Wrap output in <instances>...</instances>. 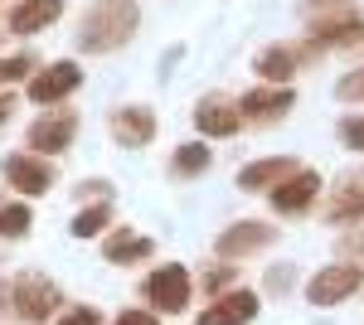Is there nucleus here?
I'll use <instances>...</instances> for the list:
<instances>
[{
    "label": "nucleus",
    "mask_w": 364,
    "mask_h": 325,
    "mask_svg": "<svg viewBox=\"0 0 364 325\" xmlns=\"http://www.w3.org/2000/svg\"><path fill=\"white\" fill-rule=\"evenodd\" d=\"M136 20H141L136 0H97L83 15V25H78V49H87V54H112V49H122L136 34Z\"/></svg>",
    "instance_id": "nucleus-1"
},
{
    "label": "nucleus",
    "mask_w": 364,
    "mask_h": 325,
    "mask_svg": "<svg viewBox=\"0 0 364 325\" xmlns=\"http://www.w3.org/2000/svg\"><path fill=\"white\" fill-rule=\"evenodd\" d=\"M360 287H364L360 262H355V267H350V262H336V267L316 272V277L306 282V301H311V306H336V301L355 297Z\"/></svg>",
    "instance_id": "nucleus-2"
},
{
    "label": "nucleus",
    "mask_w": 364,
    "mask_h": 325,
    "mask_svg": "<svg viewBox=\"0 0 364 325\" xmlns=\"http://www.w3.org/2000/svg\"><path fill=\"white\" fill-rule=\"evenodd\" d=\"M10 306L25 316V321H49L58 311V287L44 277H15L10 287Z\"/></svg>",
    "instance_id": "nucleus-3"
},
{
    "label": "nucleus",
    "mask_w": 364,
    "mask_h": 325,
    "mask_svg": "<svg viewBox=\"0 0 364 325\" xmlns=\"http://www.w3.org/2000/svg\"><path fill=\"white\" fill-rule=\"evenodd\" d=\"M146 297L156 301V311H166V316L185 311V306H190V272L180 267V262H166L161 272H151Z\"/></svg>",
    "instance_id": "nucleus-4"
},
{
    "label": "nucleus",
    "mask_w": 364,
    "mask_h": 325,
    "mask_svg": "<svg viewBox=\"0 0 364 325\" xmlns=\"http://www.w3.org/2000/svg\"><path fill=\"white\" fill-rule=\"evenodd\" d=\"M316 194H321V175L316 170H291L287 180H277L272 185V209L277 214H301V209H311L316 204Z\"/></svg>",
    "instance_id": "nucleus-5"
},
{
    "label": "nucleus",
    "mask_w": 364,
    "mask_h": 325,
    "mask_svg": "<svg viewBox=\"0 0 364 325\" xmlns=\"http://www.w3.org/2000/svg\"><path fill=\"white\" fill-rule=\"evenodd\" d=\"M78 82H83V68L68 63V58H58V63H49V68L39 73V78H29V102L49 107V102H58V97H68Z\"/></svg>",
    "instance_id": "nucleus-6"
},
{
    "label": "nucleus",
    "mask_w": 364,
    "mask_h": 325,
    "mask_svg": "<svg viewBox=\"0 0 364 325\" xmlns=\"http://www.w3.org/2000/svg\"><path fill=\"white\" fill-rule=\"evenodd\" d=\"M73 132H78V117L73 112H54V117H39L29 127V146L44 151V156H54V151H63L73 141Z\"/></svg>",
    "instance_id": "nucleus-7"
},
{
    "label": "nucleus",
    "mask_w": 364,
    "mask_h": 325,
    "mask_svg": "<svg viewBox=\"0 0 364 325\" xmlns=\"http://www.w3.org/2000/svg\"><path fill=\"white\" fill-rule=\"evenodd\" d=\"M238 112H243V107L228 102V97H204V102L195 107V127L204 136H233V132H238V122H243Z\"/></svg>",
    "instance_id": "nucleus-8"
},
{
    "label": "nucleus",
    "mask_w": 364,
    "mask_h": 325,
    "mask_svg": "<svg viewBox=\"0 0 364 325\" xmlns=\"http://www.w3.org/2000/svg\"><path fill=\"white\" fill-rule=\"evenodd\" d=\"M272 238H277V228H272V223H257V218H248V223H233L224 238H219V252H224V257H243V252L267 247Z\"/></svg>",
    "instance_id": "nucleus-9"
},
{
    "label": "nucleus",
    "mask_w": 364,
    "mask_h": 325,
    "mask_svg": "<svg viewBox=\"0 0 364 325\" xmlns=\"http://www.w3.org/2000/svg\"><path fill=\"white\" fill-rule=\"evenodd\" d=\"M5 180L20 194H44L54 185V170L44 161H34V156H10V161H5Z\"/></svg>",
    "instance_id": "nucleus-10"
},
{
    "label": "nucleus",
    "mask_w": 364,
    "mask_h": 325,
    "mask_svg": "<svg viewBox=\"0 0 364 325\" xmlns=\"http://www.w3.org/2000/svg\"><path fill=\"white\" fill-rule=\"evenodd\" d=\"M112 136L117 141H122V146H146V141H151V136H156V112L151 107H122L112 117Z\"/></svg>",
    "instance_id": "nucleus-11"
},
{
    "label": "nucleus",
    "mask_w": 364,
    "mask_h": 325,
    "mask_svg": "<svg viewBox=\"0 0 364 325\" xmlns=\"http://www.w3.org/2000/svg\"><path fill=\"white\" fill-rule=\"evenodd\" d=\"M291 102H296V97H291V87H287V82H267V87H252L238 107H243V117H262V122H267V117L291 112Z\"/></svg>",
    "instance_id": "nucleus-12"
},
{
    "label": "nucleus",
    "mask_w": 364,
    "mask_h": 325,
    "mask_svg": "<svg viewBox=\"0 0 364 325\" xmlns=\"http://www.w3.org/2000/svg\"><path fill=\"white\" fill-rule=\"evenodd\" d=\"M331 223H360L364 218V170H355V175H345L340 180L336 199H331Z\"/></svg>",
    "instance_id": "nucleus-13"
},
{
    "label": "nucleus",
    "mask_w": 364,
    "mask_h": 325,
    "mask_svg": "<svg viewBox=\"0 0 364 325\" xmlns=\"http://www.w3.org/2000/svg\"><path fill=\"white\" fill-rule=\"evenodd\" d=\"M252 316H257V297L252 292H233V297H219L204 316H199V325H248Z\"/></svg>",
    "instance_id": "nucleus-14"
},
{
    "label": "nucleus",
    "mask_w": 364,
    "mask_h": 325,
    "mask_svg": "<svg viewBox=\"0 0 364 325\" xmlns=\"http://www.w3.org/2000/svg\"><path fill=\"white\" fill-rule=\"evenodd\" d=\"M58 15H63V0H20V5L10 10V29H15V34H34V29L54 25Z\"/></svg>",
    "instance_id": "nucleus-15"
},
{
    "label": "nucleus",
    "mask_w": 364,
    "mask_h": 325,
    "mask_svg": "<svg viewBox=\"0 0 364 325\" xmlns=\"http://www.w3.org/2000/svg\"><path fill=\"white\" fill-rule=\"evenodd\" d=\"M296 165L287 161V156H272V161H257V165H248L243 175H238V185L243 190H262V185H277V180H287Z\"/></svg>",
    "instance_id": "nucleus-16"
},
{
    "label": "nucleus",
    "mask_w": 364,
    "mask_h": 325,
    "mask_svg": "<svg viewBox=\"0 0 364 325\" xmlns=\"http://www.w3.org/2000/svg\"><path fill=\"white\" fill-rule=\"evenodd\" d=\"M364 34V20L355 15H345V20H331V25H316L311 34V49H331V44H350V39H360Z\"/></svg>",
    "instance_id": "nucleus-17"
},
{
    "label": "nucleus",
    "mask_w": 364,
    "mask_h": 325,
    "mask_svg": "<svg viewBox=\"0 0 364 325\" xmlns=\"http://www.w3.org/2000/svg\"><path fill=\"white\" fill-rule=\"evenodd\" d=\"M146 252H151V238H141V233H112L102 243V257L107 262H141Z\"/></svg>",
    "instance_id": "nucleus-18"
},
{
    "label": "nucleus",
    "mask_w": 364,
    "mask_h": 325,
    "mask_svg": "<svg viewBox=\"0 0 364 325\" xmlns=\"http://www.w3.org/2000/svg\"><path fill=\"white\" fill-rule=\"evenodd\" d=\"M291 68H296V58L287 54V49H262L257 54V78H267V82L291 78Z\"/></svg>",
    "instance_id": "nucleus-19"
},
{
    "label": "nucleus",
    "mask_w": 364,
    "mask_h": 325,
    "mask_svg": "<svg viewBox=\"0 0 364 325\" xmlns=\"http://www.w3.org/2000/svg\"><path fill=\"white\" fill-rule=\"evenodd\" d=\"M175 170H180V175H195V170H209V146H199V141H190V146H180V151H175Z\"/></svg>",
    "instance_id": "nucleus-20"
},
{
    "label": "nucleus",
    "mask_w": 364,
    "mask_h": 325,
    "mask_svg": "<svg viewBox=\"0 0 364 325\" xmlns=\"http://www.w3.org/2000/svg\"><path fill=\"white\" fill-rule=\"evenodd\" d=\"M29 228V209L25 204H10V209H0V238H20Z\"/></svg>",
    "instance_id": "nucleus-21"
},
{
    "label": "nucleus",
    "mask_w": 364,
    "mask_h": 325,
    "mask_svg": "<svg viewBox=\"0 0 364 325\" xmlns=\"http://www.w3.org/2000/svg\"><path fill=\"white\" fill-rule=\"evenodd\" d=\"M107 218H112V209H107V204H97V209H87V214L73 218V233H78V238H92L97 228H107Z\"/></svg>",
    "instance_id": "nucleus-22"
},
{
    "label": "nucleus",
    "mask_w": 364,
    "mask_h": 325,
    "mask_svg": "<svg viewBox=\"0 0 364 325\" xmlns=\"http://www.w3.org/2000/svg\"><path fill=\"white\" fill-rule=\"evenodd\" d=\"M336 97L340 102H364V68H355V73H345L336 82Z\"/></svg>",
    "instance_id": "nucleus-23"
},
{
    "label": "nucleus",
    "mask_w": 364,
    "mask_h": 325,
    "mask_svg": "<svg viewBox=\"0 0 364 325\" xmlns=\"http://www.w3.org/2000/svg\"><path fill=\"white\" fill-rule=\"evenodd\" d=\"M340 141L355 146V151H364V117H345V122H340Z\"/></svg>",
    "instance_id": "nucleus-24"
},
{
    "label": "nucleus",
    "mask_w": 364,
    "mask_h": 325,
    "mask_svg": "<svg viewBox=\"0 0 364 325\" xmlns=\"http://www.w3.org/2000/svg\"><path fill=\"white\" fill-rule=\"evenodd\" d=\"M25 73H29V58H25V54H15V58H0V87H5L10 78H25Z\"/></svg>",
    "instance_id": "nucleus-25"
},
{
    "label": "nucleus",
    "mask_w": 364,
    "mask_h": 325,
    "mask_svg": "<svg viewBox=\"0 0 364 325\" xmlns=\"http://www.w3.org/2000/svg\"><path fill=\"white\" fill-rule=\"evenodd\" d=\"M340 252L355 257V262H364V233H345V238H340Z\"/></svg>",
    "instance_id": "nucleus-26"
},
{
    "label": "nucleus",
    "mask_w": 364,
    "mask_h": 325,
    "mask_svg": "<svg viewBox=\"0 0 364 325\" xmlns=\"http://www.w3.org/2000/svg\"><path fill=\"white\" fill-rule=\"evenodd\" d=\"M117 325H161V321H156L151 311H122V316H117Z\"/></svg>",
    "instance_id": "nucleus-27"
},
{
    "label": "nucleus",
    "mask_w": 364,
    "mask_h": 325,
    "mask_svg": "<svg viewBox=\"0 0 364 325\" xmlns=\"http://www.w3.org/2000/svg\"><path fill=\"white\" fill-rule=\"evenodd\" d=\"M58 325H97V311H73V316H63Z\"/></svg>",
    "instance_id": "nucleus-28"
},
{
    "label": "nucleus",
    "mask_w": 364,
    "mask_h": 325,
    "mask_svg": "<svg viewBox=\"0 0 364 325\" xmlns=\"http://www.w3.org/2000/svg\"><path fill=\"white\" fill-rule=\"evenodd\" d=\"M228 282H233V272H228V267H214V272H209V287H214V292H219V287H228Z\"/></svg>",
    "instance_id": "nucleus-29"
},
{
    "label": "nucleus",
    "mask_w": 364,
    "mask_h": 325,
    "mask_svg": "<svg viewBox=\"0 0 364 325\" xmlns=\"http://www.w3.org/2000/svg\"><path fill=\"white\" fill-rule=\"evenodd\" d=\"M10 107H15V97H10V92H0V122L10 117Z\"/></svg>",
    "instance_id": "nucleus-30"
}]
</instances>
